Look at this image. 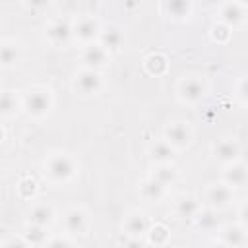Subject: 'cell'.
Segmentation results:
<instances>
[{"label":"cell","mask_w":248,"mask_h":248,"mask_svg":"<svg viewBox=\"0 0 248 248\" xmlns=\"http://www.w3.org/2000/svg\"><path fill=\"white\" fill-rule=\"evenodd\" d=\"M198 209H200V205H198V200L194 196H182L176 202V213L180 217H184V219L186 217H196Z\"/></svg>","instance_id":"obj_19"},{"label":"cell","mask_w":248,"mask_h":248,"mask_svg":"<svg viewBox=\"0 0 248 248\" xmlns=\"http://www.w3.org/2000/svg\"><path fill=\"white\" fill-rule=\"evenodd\" d=\"M46 248H72V244H70L66 238L58 236V238H52V240L48 242V246H46Z\"/></svg>","instance_id":"obj_31"},{"label":"cell","mask_w":248,"mask_h":248,"mask_svg":"<svg viewBox=\"0 0 248 248\" xmlns=\"http://www.w3.org/2000/svg\"><path fill=\"white\" fill-rule=\"evenodd\" d=\"M165 10L172 16V17H188L190 12H192V4L190 2H184V0H174V2H167L165 4Z\"/></svg>","instance_id":"obj_21"},{"label":"cell","mask_w":248,"mask_h":248,"mask_svg":"<svg viewBox=\"0 0 248 248\" xmlns=\"http://www.w3.org/2000/svg\"><path fill=\"white\" fill-rule=\"evenodd\" d=\"M4 248H27V242L21 240V238H12L4 244Z\"/></svg>","instance_id":"obj_32"},{"label":"cell","mask_w":248,"mask_h":248,"mask_svg":"<svg viewBox=\"0 0 248 248\" xmlns=\"http://www.w3.org/2000/svg\"><path fill=\"white\" fill-rule=\"evenodd\" d=\"M81 58H83L87 70H95V68H101V66L107 62V50H105L101 45L91 43V45H87V46L83 48Z\"/></svg>","instance_id":"obj_9"},{"label":"cell","mask_w":248,"mask_h":248,"mask_svg":"<svg viewBox=\"0 0 248 248\" xmlns=\"http://www.w3.org/2000/svg\"><path fill=\"white\" fill-rule=\"evenodd\" d=\"M17 58H19L17 46H14V45H2L0 46V64L2 66H12L17 62Z\"/></svg>","instance_id":"obj_26"},{"label":"cell","mask_w":248,"mask_h":248,"mask_svg":"<svg viewBox=\"0 0 248 248\" xmlns=\"http://www.w3.org/2000/svg\"><path fill=\"white\" fill-rule=\"evenodd\" d=\"M46 172L52 180L56 182H66L76 174V165L68 155L56 153L52 157H48L46 161Z\"/></svg>","instance_id":"obj_1"},{"label":"cell","mask_w":248,"mask_h":248,"mask_svg":"<svg viewBox=\"0 0 248 248\" xmlns=\"http://www.w3.org/2000/svg\"><path fill=\"white\" fill-rule=\"evenodd\" d=\"M19 194L23 196V198H31L33 194H35V190H37V184L31 180V178H25V180H21L19 182Z\"/></svg>","instance_id":"obj_29"},{"label":"cell","mask_w":248,"mask_h":248,"mask_svg":"<svg viewBox=\"0 0 248 248\" xmlns=\"http://www.w3.org/2000/svg\"><path fill=\"white\" fill-rule=\"evenodd\" d=\"M211 35H213V39H215V41H221V43H223V41H227V39H229L231 31H229V27H227V25L219 23V25H213Z\"/></svg>","instance_id":"obj_30"},{"label":"cell","mask_w":248,"mask_h":248,"mask_svg":"<svg viewBox=\"0 0 248 248\" xmlns=\"http://www.w3.org/2000/svg\"><path fill=\"white\" fill-rule=\"evenodd\" d=\"M2 136H4V134H2V130H0V141H2Z\"/></svg>","instance_id":"obj_36"},{"label":"cell","mask_w":248,"mask_h":248,"mask_svg":"<svg viewBox=\"0 0 248 248\" xmlns=\"http://www.w3.org/2000/svg\"><path fill=\"white\" fill-rule=\"evenodd\" d=\"M29 221H31V225L45 227L52 221V209L48 205H35L29 213Z\"/></svg>","instance_id":"obj_20"},{"label":"cell","mask_w":248,"mask_h":248,"mask_svg":"<svg viewBox=\"0 0 248 248\" xmlns=\"http://www.w3.org/2000/svg\"><path fill=\"white\" fill-rule=\"evenodd\" d=\"M180 99L186 103H198L205 95V85L198 78H188L180 83Z\"/></svg>","instance_id":"obj_7"},{"label":"cell","mask_w":248,"mask_h":248,"mask_svg":"<svg viewBox=\"0 0 248 248\" xmlns=\"http://www.w3.org/2000/svg\"><path fill=\"white\" fill-rule=\"evenodd\" d=\"M126 232L132 236V238H140L143 232H147V219L141 215V213H134L126 219V225H124Z\"/></svg>","instance_id":"obj_17"},{"label":"cell","mask_w":248,"mask_h":248,"mask_svg":"<svg viewBox=\"0 0 248 248\" xmlns=\"http://www.w3.org/2000/svg\"><path fill=\"white\" fill-rule=\"evenodd\" d=\"M165 141L170 147H184L190 143V130L184 122H174L165 130Z\"/></svg>","instance_id":"obj_6"},{"label":"cell","mask_w":248,"mask_h":248,"mask_svg":"<svg viewBox=\"0 0 248 248\" xmlns=\"http://www.w3.org/2000/svg\"><path fill=\"white\" fill-rule=\"evenodd\" d=\"M141 196L147 200V202H159L163 196H165V186L159 184L157 180L149 178L141 184Z\"/></svg>","instance_id":"obj_18"},{"label":"cell","mask_w":248,"mask_h":248,"mask_svg":"<svg viewBox=\"0 0 248 248\" xmlns=\"http://www.w3.org/2000/svg\"><path fill=\"white\" fill-rule=\"evenodd\" d=\"M238 97H240V101H242V103L246 101V81H244V79L240 81V89H238Z\"/></svg>","instance_id":"obj_34"},{"label":"cell","mask_w":248,"mask_h":248,"mask_svg":"<svg viewBox=\"0 0 248 248\" xmlns=\"http://www.w3.org/2000/svg\"><path fill=\"white\" fill-rule=\"evenodd\" d=\"M149 155H151V159L157 161L159 165H169V163L172 161V157H174V147H170V145L163 140V141H157V143L151 145Z\"/></svg>","instance_id":"obj_16"},{"label":"cell","mask_w":248,"mask_h":248,"mask_svg":"<svg viewBox=\"0 0 248 248\" xmlns=\"http://www.w3.org/2000/svg\"><path fill=\"white\" fill-rule=\"evenodd\" d=\"M99 41L105 50H118L124 43V35L118 27L110 25V27H105L103 31H99Z\"/></svg>","instance_id":"obj_10"},{"label":"cell","mask_w":248,"mask_h":248,"mask_svg":"<svg viewBox=\"0 0 248 248\" xmlns=\"http://www.w3.org/2000/svg\"><path fill=\"white\" fill-rule=\"evenodd\" d=\"M64 227H66V231L72 232V234H81V232L85 231V227H87L85 213H83L81 209H78V207L70 209V211L64 215Z\"/></svg>","instance_id":"obj_12"},{"label":"cell","mask_w":248,"mask_h":248,"mask_svg":"<svg viewBox=\"0 0 248 248\" xmlns=\"http://www.w3.org/2000/svg\"><path fill=\"white\" fill-rule=\"evenodd\" d=\"M213 155H215V159H219L221 163L231 165V163H236V159H238V155H240V147H238V143L232 141V140H221L219 143H215Z\"/></svg>","instance_id":"obj_8"},{"label":"cell","mask_w":248,"mask_h":248,"mask_svg":"<svg viewBox=\"0 0 248 248\" xmlns=\"http://www.w3.org/2000/svg\"><path fill=\"white\" fill-rule=\"evenodd\" d=\"M149 236H151V240H153L155 244H161V242H165V240H167V236H169V231H167L163 225H155V227L151 229Z\"/></svg>","instance_id":"obj_28"},{"label":"cell","mask_w":248,"mask_h":248,"mask_svg":"<svg viewBox=\"0 0 248 248\" xmlns=\"http://www.w3.org/2000/svg\"><path fill=\"white\" fill-rule=\"evenodd\" d=\"M50 95L48 91H31L27 97H25V110L31 114V116H45L50 108Z\"/></svg>","instance_id":"obj_2"},{"label":"cell","mask_w":248,"mask_h":248,"mask_svg":"<svg viewBox=\"0 0 248 248\" xmlns=\"http://www.w3.org/2000/svg\"><path fill=\"white\" fill-rule=\"evenodd\" d=\"M122 248H145V244H143L140 238H130Z\"/></svg>","instance_id":"obj_33"},{"label":"cell","mask_w":248,"mask_h":248,"mask_svg":"<svg viewBox=\"0 0 248 248\" xmlns=\"http://www.w3.org/2000/svg\"><path fill=\"white\" fill-rule=\"evenodd\" d=\"M72 33H74V31H72L70 23L64 21V19H56V21H52V23L48 25V29H46L48 41H50L52 45H56V46H64V45H68L70 39H72Z\"/></svg>","instance_id":"obj_5"},{"label":"cell","mask_w":248,"mask_h":248,"mask_svg":"<svg viewBox=\"0 0 248 248\" xmlns=\"http://www.w3.org/2000/svg\"><path fill=\"white\" fill-rule=\"evenodd\" d=\"M207 198H209V203H211L213 207L223 209V207H227V205L231 203V200H232V190H231L227 184H215V186L209 188Z\"/></svg>","instance_id":"obj_11"},{"label":"cell","mask_w":248,"mask_h":248,"mask_svg":"<svg viewBox=\"0 0 248 248\" xmlns=\"http://www.w3.org/2000/svg\"><path fill=\"white\" fill-rule=\"evenodd\" d=\"M229 188H240L246 184V167L242 163H231V167L225 170V182Z\"/></svg>","instance_id":"obj_14"},{"label":"cell","mask_w":248,"mask_h":248,"mask_svg":"<svg viewBox=\"0 0 248 248\" xmlns=\"http://www.w3.org/2000/svg\"><path fill=\"white\" fill-rule=\"evenodd\" d=\"M16 108H17V99L10 91H2L0 93V114L8 116V114L16 112Z\"/></svg>","instance_id":"obj_27"},{"label":"cell","mask_w":248,"mask_h":248,"mask_svg":"<svg viewBox=\"0 0 248 248\" xmlns=\"http://www.w3.org/2000/svg\"><path fill=\"white\" fill-rule=\"evenodd\" d=\"M244 229L240 225H231L227 229H223L221 232V242L227 246V248H238L244 244Z\"/></svg>","instance_id":"obj_15"},{"label":"cell","mask_w":248,"mask_h":248,"mask_svg":"<svg viewBox=\"0 0 248 248\" xmlns=\"http://www.w3.org/2000/svg\"><path fill=\"white\" fill-rule=\"evenodd\" d=\"M145 68L149 74H163L167 70V58L163 54H151L145 58Z\"/></svg>","instance_id":"obj_23"},{"label":"cell","mask_w":248,"mask_h":248,"mask_svg":"<svg viewBox=\"0 0 248 248\" xmlns=\"http://www.w3.org/2000/svg\"><path fill=\"white\" fill-rule=\"evenodd\" d=\"M209 248H227V246H225V244H223V242H217V244H211V246H209Z\"/></svg>","instance_id":"obj_35"},{"label":"cell","mask_w":248,"mask_h":248,"mask_svg":"<svg viewBox=\"0 0 248 248\" xmlns=\"http://www.w3.org/2000/svg\"><path fill=\"white\" fill-rule=\"evenodd\" d=\"M196 227L203 231H211L217 227V215L213 211H202L196 215Z\"/></svg>","instance_id":"obj_24"},{"label":"cell","mask_w":248,"mask_h":248,"mask_svg":"<svg viewBox=\"0 0 248 248\" xmlns=\"http://www.w3.org/2000/svg\"><path fill=\"white\" fill-rule=\"evenodd\" d=\"M72 31L76 33L78 39H81L83 43H89L99 35V23L93 17H83V19H79L76 23V27Z\"/></svg>","instance_id":"obj_13"},{"label":"cell","mask_w":248,"mask_h":248,"mask_svg":"<svg viewBox=\"0 0 248 248\" xmlns=\"http://www.w3.org/2000/svg\"><path fill=\"white\" fill-rule=\"evenodd\" d=\"M45 238H46L45 227H39V225L27 227V231H25V242L27 244H43Z\"/></svg>","instance_id":"obj_25"},{"label":"cell","mask_w":248,"mask_h":248,"mask_svg":"<svg viewBox=\"0 0 248 248\" xmlns=\"http://www.w3.org/2000/svg\"><path fill=\"white\" fill-rule=\"evenodd\" d=\"M153 180H157L159 184H163L167 188V184H170L174 178H176V170L170 167V165H159L151 176Z\"/></svg>","instance_id":"obj_22"},{"label":"cell","mask_w":248,"mask_h":248,"mask_svg":"<svg viewBox=\"0 0 248 248\" xmlns=\"http://www.w3.org/2000/svg\"><path fill=\"white\" fill-rule=\"evenodd\" d=\"M76 89L83 95H93L101 89V76L97 74V70H81L76 76Z\"/></svg>","instance_id":"obj_4"},{"label":"cell","mask_w":248,"mask_h":248,"mask_svg":"<svg viewBox=\"0 0 248 248\" xmlns=\"http://www.w3.org/2000/svg\"><path fill=\"white\" fill-rule=\"evenodd\" d=\"M221 23L227 25L229 29L234 27V25H240L246 17V6L240 4V2H227L221 6Z\"/></svg>","instance_id":"obj_3"}]
</instances>
